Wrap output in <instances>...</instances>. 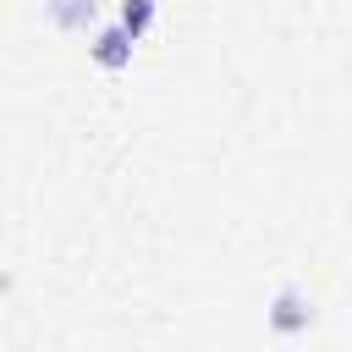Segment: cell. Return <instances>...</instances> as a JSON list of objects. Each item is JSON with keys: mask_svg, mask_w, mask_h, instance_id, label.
Instances as JSON below:
<instances>
[{"mask_svg": "<svg viewBox=\"0 0 352 352\" xmlns=\"http://www.w3.org/2000/svg\"><path fill=\"white\" fill-rule=\"evenodd\" d=\"M308 319H314V308H308L302 286H280L270 297V330L275 336H297V330H308Z\"/></svg>", "mask_w": 352, "mask_h": 352, "instance_id": "obj_1", "label": "cell"}, {"mask_svg": "<svg viewBox=\"0 0 352 352\" xmlns=\"http://www.w3.org/2000/svg\"><path fill=\"white\" fill-rule=\"evenodd\" d=\"M154 11H160V0H121V16H116V22H121L132 38H143V33L154 28Z\"/></svg>", "mask_w": 352, "mask_h": 352, "instance_id": "obj_4", "label": "cell"}, {"mask_svg": "<svg viewBox=\"0 0 352 352\" xmlns=\"http://www.w3.org/2000/svg\"><path fill=\"white\" fill-rule=\"evenodd\" d=\"M94 11H99V0H44L50 28H60V33H88Z\"/></svg>", "mask_w": 352, "mask_h": 352, "instance_id": "obj_3", "label": "cell"}, {"mask_svg": "<svg viewBox=\"0 0 352 352\" xmlns=\"http://www.w3.org/2000/svg\"><path fill=\"white\" fill-rule=\"evenodd\" d=\"M132 33L121 28V22H110V28H99L94 33V44H88V55H94V66H104V72H121V66H132Z\"/></svg>", "mask_w": 352, "mask_h": 352, "instance_id": "obj_2", "label": "cell"}]
</instances>
